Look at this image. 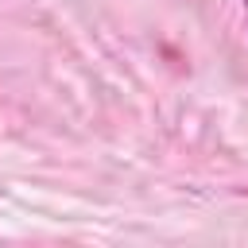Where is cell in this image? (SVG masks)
<instances>
[{"label":"cell","mask_w":248,"mask_h":248,"mask_svg":"<svg viewBox=\"0 0 248 248\" xmlns=\"http://www.w3.org/2000/svg\"><path fill=\"white\" fill-rule=\"evenodd\" d=\"M244 4H248V0H244Z\"/></svg>","instance_id":"obj_1"}]
</instances>
